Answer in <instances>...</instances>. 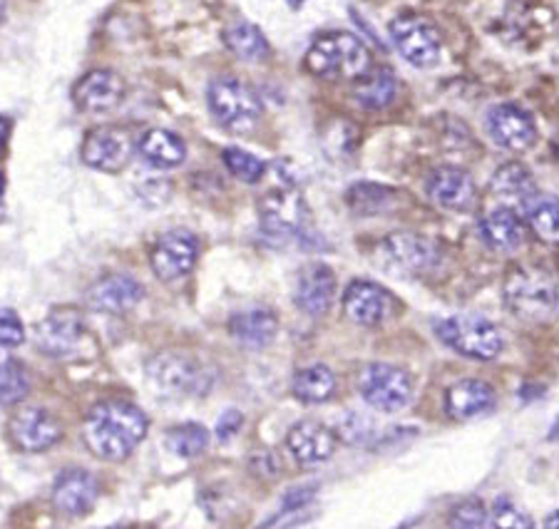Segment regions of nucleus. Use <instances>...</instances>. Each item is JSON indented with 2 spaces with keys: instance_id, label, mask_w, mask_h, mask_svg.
<instances>
[{
  "instance_id": "nucleus-1",
  "label": "nucleus",
  "mask_w": 559,
  "mask_h": 529,
  "mask_svg": "<svg viewBox=\"0 0 559 529\" xmlns=\"http://www.w3.org/2000/svg\"><path fill=\"white\" fill-rule=\"evenodd\" d=\"M147 428V416L134 402L105 400L87 412L83 437L85 445L100 460L122 462L144 441Z\"/></svg>"
},
{
  "instance_id": "nucleus-2",
  "label": "nucleus",
  "mask_w": 559,
  "mask_h": 529,
  "mask_svg": "<svg viewBox=\"0 0 559 529\" xmlns=\"http://www.w3.org/2000/svg\"><path fill=\"white\" fill-rule=\"evenodd\" d=\"M306 70L326 80H358L371 68V52L354 33H326L306 52Z\"/></svg>"
},
{
  "instance_id": "nucleus-3",
  "label": "nucleus",
  "mask_w": 559,
  "mask_h": 529,
  "mask_svg": "<svg viewBox=\"0 0 559 529\" xmlns=\"http://www.w3.org/2000/svg\"><path fill=\"white\" fill-rule=\"evenodd\" d=\"M504 301L515 316L539 321L557 309L559 289L543 268L518 266L504 279Z\"/></svg>"
},
{
  "instance_id": "nucleus-4",
  "label": "nucleus",
  "mask_w": 559,
  "mask_h": 529,
  "mask_svg": "<svg viewBox=\"0 0 559 529\" xmlns=\"http://www.w3.org/2000/svg\"><path fill=\"white\" fill-rule=\"evenodd\" d=\"M438 338L455 353L473 358V361H492L502 351V336L492 321L475 316V313H460L445 318L438 326Z\"/></svg>"
},
{
  "instance_id": "nucleus-5",
  "label": "nucleus",
  "mask_w": 559,
  "mask_h": 529,
  "mask_svg": "<svg viewBox=\"0 0 559 529\" xmlns=\"http://www.w3.org/2000/svg\"><path fill=\"white\" fill-rule=\"evenodd\" d=\"M210 107L216 122L231 132H249L261 120V100L237 77H216L210 85Z\"/></svg>"
},
{
  "instance_id": "nucleus-6",
  "label": "nucleus",
  "mask_w": 559,
  "mask_h": 529,
  "mask_svg": "<svg viewBox=\"0 0 559 529\" xmlns=\"http://www.w3.org/2000/svg\"><path fill=\"white\" fill-rule=\"evenodd\" d=\"M147 371L157 388L175 398L202 396L212 385V375L204 371V365L185 353H159L152 358Z\"/></svg>"
},
{
  "instance_id": "nucleus-7",
  "label": "nucleus",
  "mask_w": 559,
  "mask_h": 529,
  "mask_svg": "<svg viewBox=\"0 0 559 529\" xmlns=\"http://www.w3.org/2000/svg\"><path fill=\"white\" fill-rule=\"evenodd\" d=\"M388 33H391L395 50H399L403 60L411 62L413 68H432L440 60L443 38H440V31L428 21V17L416 13L399 15L391 23Z\"/></svg>"
},
{
  "instance_id": "nucleus-8",
  "label": "nucleus",
  "mask_w": 559,
  "mask_h": 529,
  "mask_svg": "<svg viewBox=\"0 0 559 529\" xmlns=\"http://www.w3.org/2000/svg\"><path fill=\"white\" fill-rule=\"evenodd\" d=\"M259 224L264 237L292 241L309 227V206L294 190H274L259 202Z\"/></svg>"
},
{
  "instance_id": "nucleus-9",
  "label": "nucleus",
  "mask_w": 559,
  "mask_h": 529,
  "mask_svg": "<svg viewBox=\"0 0 559 529\" xmlns=\"http://www.w3.org/2000/svg\"><path fill=\"white\" fill-rule=\"evenodd\" d=\"M360 396L371 408L391 416V412H399L408 406L413 383L408 373L401 371L399 365L373 363L360 375Z\"/></svg>"
},
{
  "instance_id": "nucleus-10",
  "label": "nucleus",
  "mask_w": 559,
  "mask_h": 529,
  "mask_svg": "<svg viewBox=\"0 0 559 529\" xmlns=\"http://www.w3.org/2000/svg\"><path fill=\"white\" fill-rule=\"evenodd\" d=\"M85 338V318L78 309H52L35 328V344L50 358H68Z\"/></svg>"
},
{
  "instance_id": "nucleus-11",
  "label": "nucleus",
  "mask_w": 559,
  "mask_h": 529,
  "mask_svg": "<svg viewBox=\"0 0 559 529\" xmlns=\"http://www.w3.org/2000/svg\"><path fill=\"white\" fill-rule=\"evenodd\" d=\"M381 251L388 266L405 276L426 274L440 262V249L430 239L411 235V231H395V235L385 237Z\"/></svg>"
},
{
  "instance_id": "nucleus-12",
  "label": "nucleus",
  "mask_w": 559,
  "mask_h": 529,
  "mask_svg": "<svg viewBox=\"0 0 559 529\" xmlns=\"http://www.w3.org/2000/svg\"><path fill=\"white\" fill-rule=\"evenodd\" d=\"M197 254H200V241L194 235L185 229H173L157 239L155 249H152V268L162 281L182 279L197 264Z\"/></svg>"
},
{
  "instance_id": "nucleus-13",
  "label": "nucleus",
  "mask_w": 559,
  "mask_h": 529,
  "mask_svg": "<svg viewBox=\"0 0 559 529\" xmlns=\"http://www.w3.org/2000/svg\"><path fill=\"white\" fill-rule=\"evenodd\" d=\"M80 157L87 167L115 175L128 167L132 157V140L120 128H95L87 132Z\"/></svg>"
},
{
  "instance_id": "nucleus-14",
  "label": "nucleus",
  "mask_w": 559,
  "mask_h": 529,
  "mask_svg": "<svg viewBox=\"0 0 559 529\" xmlns=\"http://www.w3.org/2000/svg\"><path fill=\"white\" fill-rule=\"evenodd\" d=\"M8 435L23 453H43L60 441L62 428L48 410L23 408L8 420Z\"/></svg>"
},
{
  "instance_id": "nucleus-15",
  "label": "nucleus",
  "mask_w": 559,
  "mask_h": 529,
  "mask_svg": "<svg viewBox=\"0 0 559 529\" xmlns=\"http://www.w3.org/2000/svg\"><path fill=\"white\" fill-rule=\"evenodd\" d=\"M488 132L495 145L510 152H525L535 145V120L518 105H495L488 112Z\"/></svg>"
},
{
  "instance_id": "nucleus-16",
  "label": "nucleus",
  "mask_w": 559,
  "mask_h": 529,
  "mask_svg": "<svg viewBox=\"0 0 559 529\" xmlns=\"http://www.w3.org/2000/svg\"><path fill=\"white\" fill-rule=\"evenodd\" d=\"M344 311L358 326H381L393 311V296L373 281H354L344 293Z\"/></svg>"
},
{
  "instance_id": "nucleus-17",
  "label": "nucleus",
  "mask_w": 559,
  "mask_h": 529,
  "mask_svg": "<svg viewBox=\"0 0 559 529\" xmlns=\"http://www.w3.org/2000/svg\"><path fill=\"white\" fill-rule=\"evenodd\" d=\"M286 447L294 455V460L304 468L326 462L336 453V435L329 425L319 420H301L286 435Z\"/></svg>"
},
{
  "instance_id": "nucleus-18",
  "label": "nucleus",
  "mask_w": 559,
  "mask_h": 529,
  "mask_svg": "<svg viewBox=\"0 0 559 529\" xmlns=\"http://www.w3.org/2000/svg\"><path fill=\"white\" fill-rule=\"evenodd\" d=\"M124 97L122 77L112 70H90L85 77L78 80L72 87V100L83 112H110Z\"/></svg>"
},
{
  "instance_id": "nucleus-19",
  "label": "nucleus",
  "mask_w": 559,
  "mask_h": 529,
  "mask_svg": "<svg viewBox=\"0 0 559 529\" xmlns=\"http://www.w3.org/2000/svg\"><path fill=\"white\" fill-rule=\"evenodd\" d=\"M142 296L144 289L138 279H132L128 274H110L90 286L85 303L90 311L112 313V316H117V313H124L138 306Z\"/></svg>"
},
{
  "instance_id": "nucleus-20",
  "label": "nucleus",
  "mask_w": 559,
  "mask_h": 529,
  "mask_svg": "<svg viewBox=\"0 0 559 529\" xmlns=\"http://www.w3.org/2000/svg\"><path fill=\"white\" fill-rule=\"evenodd\" d=\"M100 495V485L85 470H68L52 485V505L66 517L87 515Z\"/></svg>"
},
{
  "instance_id": "nucleus-21",
  "label": "nucleus",
  "mask_w": 559,
  "mask_h": 529,
  "mask_svg": "<svg viewBox=\"0 0 559 529\" xmlns=\"http://www.w3.org/2000/svg\"><path fill=\"white\" fill-rule=\"evenodd\" d=\"M333 299H336V274L331 266L316 262L304 266L299 274V284H296V306H299L306 316H323L331 309Z\"/></svg>"
},
{
  "instance_id": "nucleus-22",
  "label": "nucleus",
  "mask_w": 559,
  "mask_h": 529,
  "mask_svg": "<svg viewBox=\"0 0 559 529\" xmlns=\"http://www.w3.org/2000/svg\"><path fill=\"white\" fill-rule=\"evenodd\" d=\"M428 196L443 209L465 212L475 204V182L473 177L457 167H440L428 179Z\"/></svg>"
},
{
  "instance_id": "nucleus-23",
  "label": "nucleus",
  "mask_w": 559,
  "mask_h": 529,
  "mask_svg": "<svg viewBox=\"0 0 559 529\" xmlns=\"http://www.w3.org/2000/svg\"><path fill=\"white\" fill-rule=\"evenodd\" d=\"M498 396H495L492 385L477 378H465L450 385L445 393V410L453 420H473L488 416L495 408Z\"/></svg>"
},
{
  "instance_id": "nucleus-24",
  "label": "nucleus",
  "mask_w": 559,
  "mask_h": 529,
  "mask_svg": "<svg viewBox=\"0 0 559 529\" xmlns=\"http://www.w3.org/2000/svg\"><path fill=\"white\" fill-rule=\"evenodd\" d=\"M229 330L241 346L264 348L276 338L278 318L272 309H264V306L247 309V311L234 313L229 321Z\"/></svg>"
},
{
  "instance_id": "nucleus-25",
  "label": "nucleus",
  "mask_w": 559,
  "mask_h": 529,
  "mask_svg": "<svg viewBox=\"0 0 559 529\" xmlns=\"http://www.w3.org/2000/svg\"><path fill=\"white\" fill-rule=\"evenodd\" d=\"M490 192L504 206H527L537 196V184L525 165L508 163L492 175Z\"/></svg>"
},
{
  "instance_id": "nucleus-26",
  "label": "nucleus",
  "mask_w": 559,
  "mask_h": 529,
  "mask_svg": "<svg viewBox=\"0 0 559 529\" xmlns=\"http://www.w3.org/2000/svg\"><path fill=\"white\" fill-rule=\"evenodd\" d=\"M140 155L157 169L179 167L187 159V145L179 134L169 130H147L138 142Z\"/></svg>"
},
{
  "instance_id": "nucleus-27",
  "label": "nucleus",
  "mask_w": 559,
  "mask_h": 529,
  "mask_svg": "<svg viewBox=\"0 0 559 529\" xmlns=\"http://www.w3.org/2000/svg\"><path fill=\"white\" fill-rule=\"evenodd\" d=\"M480 229L485 241H488L495 251H504V254L520 249L522 239H525V231H522V221L515 209L504 204L485 214Z\"/></svg>"
},
{
  "instance_id": "nucleus-28",
  "label": "nucleus",
  "mask_w": 559,
  "mask_h": 529,
  "mask_svg": "<svg viewBox=\"0 0 559 529\" xmlns=\"http://www.w3.org/2000/svg\"><path fill=\"white\" fill-rule=\"evenodd\" d=\"M224 43L239 60L259 62L269 58V43L254 23L239 21L224 31Z\"/></svg>"
},
{
  "instance_id": "nucleus-29",
  "label": "nucleus",
  "mask_w": 559,
  "mask_h": 529,
  "mask_svg": "<svg viewBox=\"0 0 559 529\" xmlns=\"http://www.w3.org/2000/svg\"><path fill=\"white\" fill-rule=\"evenodd\" d=\"M360 83L356 87V100L368 107V110H383V107L391 105L399 95V83L391 70H373V73H366L358 77Z\"/></svg>"
},
{
  "instance_id": "nucleus-30",
  "label": "nucleus",
  "mask_w": 559,
  "mask_h": 529,
  "mask_svg": "<svg viewBox=\"0 0 559 529\" xmlns=\"http://www.w3.org/2000/svg\"><path fill=\"white\" fill-rule=\"evenodd\" d=\"M292 390L301 402H326L336 390V378L326 365H309L294 375Z\"/></svg>"
},
{
  "instance_id": "nucleus-31",
  "label": "nucleus",
  "mask_w": 559,
  "mask_h": 529,
  "mask_svg": "<svg viewBox=\"0 0 559 529\" xmlns=\"http://www.w3.org/2000/svg\"><path fill=\"white\" fill-rule=\"evenodd\" d=\"M525 214L532 231H535L539 239L549 241V244H559V200L537 194L535 200L525 206Z\"/></svg>"
},
{
  "instance_id": "nucleus-32",
  "label": "nucleus",
  "mask_w": 559,
  "mask_h": 529,
  "mask_svg": "<svg viewBox=\"0 0 559 529\" xmlns=\"http://www.w3.org/2000/svg\"><path fill=\"white\" fill-rule=\"evenodd\" d=\"M31 381L25 368L15 361L8 346H0V402L13 406L28 396Z\"/></svg>"
},
{
  "instance_id": "nucleus-33",
  "label": "nucleus",
  "mask_w": 559,
  "mask_h": 529,
  "mask_svg": "<svg viewBox=\"0 0 559 529\" xmlns=\"http://www.w3.org/2000/svg\"><path fill=\"white\" fill-rule=\"evenodd\" d=\"M210 445V430L200 423H185L177 425L167 433V447L177 457H185V460H192V457L202 455Z\"/></svg>"
},
{
  "instance_id": "nucleus-34",
  "label": "nucleus",
  "mask_w": 559,
  "mask_h": 529,
  "mask_svg": "<svg viewBox=\"0 0 559 529\" xmlns=\"http://www.w3.org/2000/svg\"><path fill=\"white\" fill-rule=\"evenodd\" d=\"M393 204V192L381 184H354L348 190V206L360 217H373V214L385 212Z\"/></svg>"
},
{
  "instance_id": "nucleus-35",
  "label": "nucleus",
  "mask_w": 559,
  "mask_h": 529,
  "mask_svg": "<svg viewBox=\"0 0 559 529\" xmlns=\"http://www.w3.org/2000/svg\"><path fill=\"white\" fill-rule=\"evenodd\" d=\"M222 157H224V165H227L229 172L247 184H257L266 172V165L247 149L229 147V149H224Z\"/></svg>"
},
{
  "instance_id": "nucleus-36",
  "label": "nucleus",
  "mask_w": 559,
  "mask_h": 529,
  "mask_svg": "<svg viewBox=\"0 0 559 529\" xmlns=\"http://www.w3.org/2000/svg\"><path fill=\"white\" fill-rule=\"evenodd\" d=\"M490 525V509L480 500H465L450 513V527L460 529H480Z\"/></svg>"
},
{
  "instance_id": "nucleus-37",
  "label": "nucleus",
  "mask_w": 559,
  "mask_h": 529,
  "mask_svg": "<svg viewBox=\"0 0 559 529\" xmlns=\"http://www.w3.org/2000/svg\"><path fill=\"white\" fill-rule=\"evenodd\" d=\"M490 525L504 529H527L532 527V519L525 509L515 505L510 497H500L495 500V505L490 507Z\"/></svg>"
},
{
  "instance_id": "nucleus-38",
  "label": "nucleus",
  "mask_w": 559,
  "mask_h": 529,
  "mask_svg": "<svg viewBox=\"0 0 559 529\" xmlns=\"http://www.w3.org/2000/svg\"><path fill=\"white\" fill-rule=\"evenodd\" d=\"M25 340V326L21 316L11 309H0V346L15 348Z\"/></svg>"
},
{
  "instance_id": "nucleus-39",
  "label": "nucleus",
  "mask_w": 559,
  "mask_h": 529,
  "mask_svg": "<svg viewBox=\"0 0 559 529\" xmlns=\"http://www.w3.org/2000/svg\"><path fill=\"white\" fill-rule=\"evenodd\" d=\"M241 425H245V418H241V412L227 410V412H224V416L219 418V423H216V435H219L222 443H229L231 437L239 433Z\"/></svg>"
},
{
  "instance_id": "nucleus-40",
  "label": "nucleus",
  "mask_w": 559,
  "mask_h": 529,
  "mask_svg": "<svg viewBox=\"0 0 559 529\" xmlns=\"http://www.w3.org/2000/svg\"><path fill=\"white\" fill-rule=\"evenodd\" d=\"M316 490L313 485H306V488H294L286 492L284 497V513H299V509H304L309 502L313 500Z\"/></svg>"
},
{
  "instance_id": "nucleus-41",
  "label": "nucleus",
  "mask_w": 559,
  "mask_h": 529,
  "mask_svg": "<svg viewBox=\"0 0 559 529\" xmlns=\"http://www.w3.org/2000/svg\"><path fill=\"white\" fill-rule=\"evenodd\" d=\"M5 140H8V120L0 118V152L5 147Z\"/></svg>"
},
{
  "instance_id": "nucleus-42",
  "label": "nucleus",
  "mask_w": 559,
  "mask_h": 529,
  "mask_svg": "<svg viewBox=\"0 0 559 529\" xmlns=\"http://www.w3.org/2000/svg\"><path fill=\"white\" fill-rule=\"evenodd\" d=\"M3 206H5V177L0 172V214H3Z\"/></svg>"
},
{
  "instance_id": "nucleus-43",
  "label": "nucleus",
  "mask_w": 559,
  "mask_h": 529,
  "mask_svg": "<svg viewBox=\"0 0 559 529\" xmlns=\"http://www.w3.org/2000/svg\"><path fill=\"white\" fill-rule=\"evenodd\" d=\"M545 527H549V529H559V509L555 515H549L547 519H545Z\"/></svg>"
},
{
  "instance_id": "nucleus-44",
  "label": "nucleus",
  "mask_w": 559,
  "mask_h": 529,
  "mask_svg": "<svg viewBox=\"0 0 559 529\" xmlns=\"http://www.w3.org/2000/svg\"><path fill=\"white\" fill-rule=\"evenodd\" d=\"M559 437V418H557V423L552 425V433H549V441H557Z\"/></svg>"
},
{
  "instance_id": "nucleus-45",
  "label": "nucleus",
  "mask_w": 559,
  "mask_h": 529,
  "mask_svg": "<svg viewBox=\"0 0 559 529\" xmlns=\"http://www.w3.org/2000/svg\"><path fill=\"white\" fill-rule=\"evenodd\" d=\"M3 13H5V0H0V17H3Z\"/></svg>"
}]
</instances>
